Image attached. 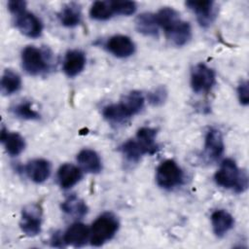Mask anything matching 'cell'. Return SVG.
Segmentation results:
<instances>
[{
  "label": "cell",
  "mask_w": 249,
  "mask_h": 249,
  "mask_svg": "<svg viewBox=\"0 0 249 249\" xmlns=\"http://www.w3.org/2000/svg\"><path fill=\"white\" fill-rule=\"evenodd\" d=\"M159 27L164 30L165 36L174 46L182 47L192 38V28L189 22L180 18L179 13L170 7H164L155 14Z\"/></svg>",
  "instance_id": "6da1fadb"
},
{
  "label": "cell",
  "mask_w": 249,
  "mask_h": 249,
  "mask_svg": "<svg viewBox=\"0 0 249 249\" xmlns=\"http://www.w3.org/2000/svg\"><path fill=\"white\" fill-rule=\"evenodd\" d=\"M214 180L217 185L233 190L235 193H243L248 187L247 174L240 170L235 161L231 159L222 161L220 168L214 175Z\"/></svg>",
  "instance_id": "7a4b0ae2"
},
{
  "label": "cell",
  "mask_w": 249,
  "mask_h": 249,
  "mask_svg": "<svg viewBox=\"0 0 249 249\" xmlns=\"http://www.w3.org/2000/svg\"><path fill=\"white\" fill-rule=\"evenodd\" d=\"M120 227L119 220L112 213H103L95 219L89 229V241L93 246H101L116 234Z\"/></svg>",
  "instance_id": "3957f363"
},
{
  "label": "cell",
  "mask_w": 249,
  "mask_h": 249,
  "mask_svg": "<svg viewBox=\"0 0 249 249\" xmlns=\"http://www.w3.org/2000/svg\"><path fill=\"white\" fill-rule=\"evenodd\" d=\"M21 64L24 71L31 76H38L50 69L49 59L42 50L27 46L21 52Z\"/></svg>",
  "instance_id": "277c9868"
},
{
  "label": "cell",
  "mask_w": 249,
  "mask_h": 249,
  "mask_svg": "<svg viewBox=\"0 0 249 249\" xmlns=\"http://www.w3.org/2000/svg\"><path fill=\"white\" fill-rule=\"evenodd\" d=\"M184 180V172L173 160L162 161L156 170L157 184L165 190L180 186Z\"/></svg>",
  "instance_id": "5b68a950"
},
{
  "label": "cell",
  "mask_w": 249,
  "mask_h": 249,
  "mask_svg": "<svg viewBox=\"0 0 249 249\" xmlns=\"http://www.w3.org/2000/svg\"><path fill=\"white\" fill-rule=\"evenodd\" d=\"M43 210L40 204L30 203L22 208L19 227L27 236H35L40 233L42 228Z\"/></svg>",
  "instance_id": "8992f818"
},
{
  "label": "cell",
  "mask_w": 249,
  "mask_h": 249,
  "mask_svg": "<svg viewBox=\"0 0 249 249\" xmlns=\"http://www.w3.org/2000/svg\"><path fill=\"white\" fill-rule=\"evenodd\" d=\"M215 72L204 63L196 64L191 71V87L196 93H208L215 85Z\"/></svg>",
  "instance_id": "52a82bcc"
},
{
  "label": "cell",
  "mask_w": 249,
  "mask_h": 249,
  "mask_svg": "<svg viewBox=\"0 0 249 249\" xmlns=\"http://www.w3.org/2000/svg\"><path fill=\"white\" fill-rule=\"evenodd\" d=\"M15 25L24 36L29 38H38L43 31V24L39 18L27 11L16 16Z\"/></svg>",
  "instance_id": "ba28073f"
},
{
  "label": "cell",
  "mask_w": 249,
  "mask_h": 249,
  "mask_svg": "<svg viewBox=\"0 0 249 249\" xmlns=\"http://www.w3.org/2000/svg\"><path fill=\"white\" fill-rule=\"evenodd\" d=\"M186 6L196 15L199 25L202 27L209 26L216 17V10L213 1L190 0L186 2Z\"/></svg>",
  "instance_id": "9c48e42d"
},
{
  "label": "cell",
  "mask_w": 249,
  "mask_h": 249,
  "mask_svg": "<svg viewBox=\"0 0 249 249\" xmlns=\"http://www.w3.org/2000/svg\"><path fill=\"white\" fill-rule=\"evenodd\" d=\"M106 50L113 55L125 58L132 55L135 52L134 42L125 35H114L105 44Z\"/></svg>",
  "instance_id": "30bf717a"
},
{
  "label": "cell",
  "mask_w": 249,
  "mask_h": 249,
  "mask_svg": "<svg viewBox=\"0 0 249 249\" xmlns=\"http://www.w3.org/2000/svg\"><path fill=\"white\" fill-rule=\"evenodd\" d=\"M225 144L221 131L210 127L204 138V155L209 160H217L224 153Z\"/></svg>",
  "instance_id": "8fae6325"
},
{
  "label": "cell",
  "mask_w": 249,
  "mask_h": 249,
  "mask_svg": "<svg viewBox=\"0 0 249 249\" xmlns=\"http://www.w3.org/2000/svg\"><path fill=\"white\" fill-rule=\"evenodd\" d=\"M86 54L80 50H70L63 60V71L66 76L73 78L79 75L86 66Z\"/></svg>",
  "instance_id": "7c38bea8"
},
{
  "label": "cell",
  "mask_w": 249,
  "mask_h": 249,
  "mask_svg": "<svg viewBox=\"0 0 249 249\" xmlns=\"http://www.w3.org/2000/svg\"><path fill=\"white\" fill-rule=\"evenodd\" d=\"M24 171L31 181L41 184L50 177L51 163L44 159H34L26 163Z\"/></svg>",
  "instance_id": "4fadbf2b"
},
{
  "label": "cell",
  "mask_w": 249,
  "mask_h": 249,
  "mask_svg": "<svg viewBox=\"0 0 249 249\" xmlns=\"http://www.w3.org/2000/svg\"><path fill=\"white\" fill-rule=\"evenodd\" d=\"M89 238V229L83 223L77 222L72 224L63 234L65 245L73 247L84 246Z\"/></svg>",
  "instance_id": "5bb4252c"
},
{
  "label": "cell",
  "mask_w": 249,
  "mask_h": 249,
  "mask_svg": "<svg viewBox=\"0 0 249 249\" xmlns=\"http://www.w3.org/2000/svg\"><path fill=\"white\" fill-rule=\"evenodd\" d=\"M56 177L59 186L62 189L67 190L81 181L83 173L78 166L71 163H64L58 168Z\"/></svg>",
  "instance_id": "9a60e30c"
},
{
  "label": "cell",
  "mask_w": 249,
  "mask_h": 249,
  "mask_svg": "<svg viewBox=\"0 0 249 249\" xmlns=\"http://www.w3.org/2000/svg\"><path fill=\"white\" fill-rule=\"evenodd\" d=\"M211 225L213 232L218 237H223L229 231L233 228V217L224 209L215 210L211 214Z\"/></svg>",
  "instance_id": "2e32d148"
},
{
  "label": "cell",
  "mask_w": 249,
  "mask_h": 249,
  "mask_svg": "<svg viewBox=\"0 0 249 249\" xmlns=\"http://www.w3.org/2000/svg\"><path fill=\"white\" fill-rule=\"evenodd\" d=\"M80 167L88 173H99L102 170V161L99 155L91 149H83L77 155Z\"/></svg>",
  "instance_id": "e0dca14e"
},
{
  "label": "cell",
  "mask_w": 249,
  "mask_h": 249,
  "mask_svg": "<svg viewBox=\"0 0 249 249\" xmlns=\"http://www.w3.org/2000/svg\"><path fill=\"white\" fill-rule=\"evenodd\" d=\"M1 142L11 157L18 156L25 148L24 138L17 132H9L3 125L1 128Z\"/></svg>",
  "instance_id": "ac0fdd59"
},
{
  "label": "cell",
  "mask_w": 249,
  "mask_h": 249,
  "mask_svg": "<svg viewBox=\"0 0 249 249\" xmlns=\"http://www.w3.org/2000/svg\"><path fill=\"white\" fill-rule=\"evenodd\" d=\"M157 137V129L149 126H143L138 129L135 139L143 148L146 155H154L156 154L160 147L156 142Z\"/></svg>",
  "instance_id": "d6986e66"
},
{
  "label": "cell",
  "mask_w": 249,
  "mask_h": 249,
  "mask_svg": "<svg viewBox=\"0 0 249 249\" xmlns=\"http://www.w3.org/2000/svg\"><path fill=\"white\" fill-rule=\"evenodd\" d=\"M129 118L138 114L144 107L145 97L141 91L132 90L125 94L119 102Z\"/></svg>",
  "instance_id": "ffe728a7"
},
{
  "label": "cell",
  "mask_w": 249,
  "mask_h": 249,
  "mask_svg": "<svg viewBox=\"0 0 249 249\" xmlns=\"http://www.w3.org/2000/svg\"><path fill=\"white\" fill-rule=\"evenodd\" d=\"M58 19L65 27H75L82 20V12L79 4L71 2L65 5L58 13Z\"/></svg>",
  "instance_id": "44dd1931"
},
{
  "label": "cell",
  "mask_w": 249,
  "mask_h": 249,
  "mask_svg": "<svg viewBox=\"0 0 249 249\" xmlns=\"http://www.w3.org/2000/svg\"><path fill=\"white\" fill-rule=\"evenodd\" d=\"M135 27L137 31L147 37H158L159 25L157 23L155 14L143 13L135 19Z\"/></svg>",
  "instance_id": "7402d4cb"
},
{
  "label": "cell",
  "mask_w": 249,
  "mask_h": 249,
  "mask_svg": "<svg viewBox=\"0 0 249 249\" xmlns=\"http://www.w3.org/2000/svg\"><path fill=\"white\" fill-rule=\"evenodd\" d=\"M61 210L74 218H82L88 213V205L86 202L77 196L76 195L69 196L62 203H61Z\"/></svg>",
  "instance_id": "603a6c76"
},
{
  "label": "cell",
  "mask_w": 249,
  "mask_h": 249,
  "mask_svg": "<svg viewBox=\"0 0 249 249\" xmlns=\"http://www.w3.org/2000/svg\"><path fill=\"white\" fill-rule=\"evenodd\" d=\"M102 115L104 119L113 125L124 124L130 119L119 103L105 106L102 110Z\"/></svg>",
  "instance_id": "cb8c5ba5"
},
{
  "label": "cell",
  "mask_w": 249,
  "mask_h": 249,
  "mask_svg": "<svg viewBox=\"0 0 249 249\" xmlns=\"http://www.w3.org/2000/svg\"><path fill=\"white\" fill-rule=\"evenodd\" d=\"M120 151L124 159L131 163L138 162L145 155L144 150L135 138L128 139L120 146Z\"/></svg>",
  "instance_id": "d4e9b609"
},
{
  "label": "cell",
  "mask_w": 249,
  "mask_h": 249,
  "mask_svg": "<svg viewBox=\"0 0 249 249\" xmlns=\"http://www.w3.org/2000/svg\"><path fill=\"white\" fill-rule=\"evenodd\" d=\"M21 79L18 73L11 69H6L1 78V90L4 94L10 95L19 90Z\"/></svg>",
  "instance_id": "484cf974"
},
{
  "label": "cell",
  "mask_w": 249,
  "mask_h": 249,
  "mask_svg": "<svg viewBox=\"0 0 249 249\" xmlns=\"http://www.w3.org/2000/svg\"><path fill=\"white\" fill-rule=\"evenodd\" d=\"M115 15L111 1H95L90 9L89 16L95 20H107Z\"/></svg>",
  "instance_id": "4316f807"
},
{
  "label": "cell",
  "mask_w": 249,
  "mask_h": 249,
  "mask_svg": "<svg viewBox=\"0 0 249 249\" xmlns=\"http://www.w3.org/2000/svg\"><path fill=\"white\" fill-rule=\"evenodd\" d=\"M11 112L17 118L28 121H35L40 119V114L33 108L29 101H22L11 107Z\"/></svg>",
  "instance_id": "83f0119b"
},
{
  "label": "cell",
  "mask_w": 249,
  "mask_h": 249,
  "mask_svg": "<svg viewBox=\"0 0 249 249\" xmlns=\"http://www.w3.org/2000/svg\"><path fill=\"white\" fill-rule=\"evenodd\" d=\"M114 13L122 16H130L135 13L137 6L133 1L123 0V1H111Z\"/></svg>",
  "instance_id": "f1b7e54d"
},
{
  "label": "cell",
  "mask_w": 249,
  "mask_h": 249,
  "mask_svg": "<svg viewBox=\"0 0 249 249\" xmlns=\"http://www.w3.org/2000/svg\"><path fill=\"white\" fill-rule=\"evenodd\" d=\"M167 97V90L164 87H158L153 91L148 93V101L153 106H160L164 103Z\"/></svg>",
  "instance_id": "f546056e"
},
{
  "label": "cell",
  "mask_w": 249,
  "mask_h": 249,
  "mask_svg": "<svg viewBox=\"0 0 249 249\" xmlns=\"http://www.w3.org/2000/svg\"><path fill=\"white\" fill-rule=\"evenodd\" d=\"M237 97L240 104L247 106L249 103V88L248 82L242 81L237 87Z\"/></svg>",
  "instance_id": "4dcf8cb0"
},
{
  "label": "cell",
  "mask_w": 249,
  "mask_h": 249,
  "mask_svg": "<svg viewBox=\"0 0 249 249\" xmlns=\"http://www.w3.org/2000/svg\"><path fill=\"white\" fill-rule=\"evenodd\" d=\"M25 8H26V2L25 1H22V0H11V1L8 2V9H9V11L13 15H15V16H17V15L26 11Z\"/></svg>",
  "instance_id": "1f68e13d"
}]
</instances>
